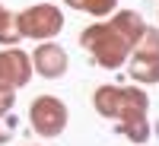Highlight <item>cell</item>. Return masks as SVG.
<instances>
[{"instance_id":"7c38bea8","label":"cell","mask_w":159,"mask_h":146,"mask_svg":"<svg viewBox=\"0 0 159 146\" xmlns=\"http://www.w3.org/2000/svg\"><path fill=\"white\" fill-rule=\"evenodd\" d=\"M0 10H3V3H0Z\"/></svg>"},{"instance_id":"ba28073f","label":"cell","mask_w":159,"mask_h":146,"mask_svg":"<svg viewBox=\"0 0 159 146\" xmlns=\"http://www.w3.org/2000/svg\"><path fill=\"white\" fill-rule=\"evenodd\" d=\"M70 10H80V13H89L96 19H105L118 10V0H64Z\"/></svg>"},{"instance_id":"8fae6325","label":"cell","mask_w":159,"mask_h":146,"mask_svg":"<svg viewBox=\"0 0 159 146\" xmlns=\"http://www.w3.org/2000/svg\"><path fill=\"white\" fill-rule=\"evenodd\" d=\"M13 105H16V89H10V86L0 83V114L13 111Z\"/></svg>"},{"instance_id":"5b68a950","label":"cell","mask_w":159,"mask_h":146,"mask_svg":"<svg viewBox=\"0 0 159 146\" xmlns=\"http://www.w3.org/2000/svg\"><path fill=\"white\" fill-rule=\"evenodd\" d=\"M70 121V111H67V105H64L57 95H38L32 99L29 105V124L38 137H45V140H54L64 134V127H67Z\"/></svg>"},{"instance_id":"7a4b0ae2","label":"cell","mask_w":159,"mask_h":146,"mask_svg":"<svg viewBox=\"0 0 159 146\" xmlns=\"http://www.w3.org/2000/svg\"><path fill=\"white\" fill-rule=\"evenodd\" d=\"M92 108L102 117L115 121V130L121 137H127L130 143H147L150 140V95L140 86H111L105 83L92 92Z\"/></svg>"},{"instance_id":"8992f818","label":"cell","mask_w":159,"mask_h":146,"mask_svg":"<svg viewBox=\"0 0 159 146\" xmlns=\"http://www.w3.org/2000/svg\"><path fill=\"white\" fill-rule=\"evenodd\" d=\"M32 57L22 48H3L0 51V83L10 89H22L32 79Z\"/></svg>"},{"instance_id":"52a82bcc","label":"cell","mask_w":159,"mask_h":146,"mask_svg":"<svg viewBox=\"0 0 159 146\" xmlns=\"http://www.w3.org/2000/svg\"><path fill=\"white\" fill-rule=\"evenodd\" d=\"M32 70L45 79H61L70 67V57L57 42H38V48L32 51Z\"/></svg>"},{"instance_id":"30bf717a","label":"cell","mask_w":159,"mask_h":146,"mask_svg":"<svg viewBox=\"0 0 159 146\" xmlns=\"http://www.w3.org/2000/svg\"><path fill=\"white\" fill-rule=\"evenodd\" d=\"M16 124H19V117L7 111V114H0V146H7L13 140V134H16Z\"/></svg>"},{"instance_id":"9c48e42d","label":"cell","mask_w":159,"mask_h":146,"mask_svg":"<svg viewBox=\"0 0 159 146\" xmlns=\"http://www.w3.org/2000/svg\"><path fill=\"white\" fill-rule=\"evenodd\" d=\"M19 42H22V35L16 29V13H10L3 7V10H0V45L13 48V45H19Z\"/></svg>"},{"instance_id":"277c9868","label":"cell","mask_w":159,"mask_h":146,"mask_svg":"<svg viewBox=\"0 0 159 146\" xmlns=\"http://www.w3.org/2000/svg\"><path fill=\"white\" fill-rule=\"evenodd\" d=\"M127 76L140 86H156L159 83V29L143 32V38L137 42V48L127 57Z\"/></svg>"},{"instance_id":"3957f363","label":"cell","mask_w":159,"mask_h":146,"mask_svg":"<svg viewBox=\"0 0 159 146\" xmlns=\"http://www.w3.org/2000/svg\"><path fill=\"white\" fill-rule=\"evenodd\" d=\"M16 29H19L22 38H32V42H51V38L61 35V29H64V13L54 3L25 7L22 13H16Z\"/></svg>"},{"instance_id":"6da1fadb","label":"cell","mask_w":159,"mask_h":146,"mask_svg":"<svg viewBox=\"0 0 159 146\" xmlns=\"http://www.w3.org/2000/svg\"><path fill=\"white\" fill-rule=\"evenodd\" d=\"M147 32V22L137 10H118L108 22H92L80 32V48L99 64L102 70H118L127 64L130 51Z\"/></svg>"}]
</instances>
